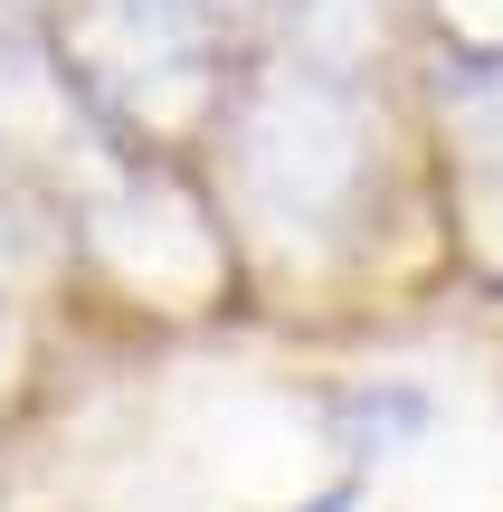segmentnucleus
Returning <instances> with one entry per match:
<instances>
[{"instance_id": "1", "label": "nucleus", "mask_w": 503, "mask_h": 512, "mask_svg": "<svg viewBox=\"0 0 503 512\" xmlns=\"http://www.w3.org/2000/svg\"><path fill=\"white\" fill-rule=\"evenodd\" d=\"M342 503H352V494H323V503H304V512H342Z\"/></svg>"}]
</instances>
